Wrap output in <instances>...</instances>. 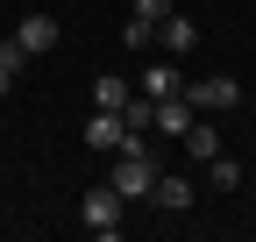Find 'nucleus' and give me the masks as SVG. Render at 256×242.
Wrapping results in <instances>:
<instances>
[{"label": "nucleus", "instance_id": "nucleus-1", "mask_svg": "<svg viewBox=\"0 0 256 242\" xmlns=\"http://www.w3.org/2000/svg\"><path fill=\"white\" fill-rule=\"evenodd\" d=\"M107 186L121 192V200H150V186H156V157H150V142L128 128L121 136V150H114V171H107Z\"/></svg>", "mask_w": 256, "mask_h": 242}, {"label": "nucleus", "instance_id": "nucleus-2", "mask_svg": "<svg viewBox=\"0 0 256 242\" xmlns=\"http://www.w3.org/2000/svg\"><path fill=\"white\" fill-rule=\"evenodd\" d=\"M121 206H128V200H121L114 186H92V192L78 200V221H86L92 235H114V228H121Z\"/></svg>", "mask_w": 256, "mask_h": 242}, {"label": "nucleus", "instance_id": "nucleus-3", "mask_svg": "<svg viewBox=\"0 0 256 242\" xmlns=\"http://www.w3.org/2000/svg\"><path fill=\"white\" fill-rule=\"evenodd\" d=\"M121 136H128V121H121L114 107H100V114L86 121V150H100V157H114V150H121Z\"/></svg>", "mask_w": 256, "mask_h": 242}, {"label": "nucleus", "instance_id": "nucleus-4", "mask_svg": "<svg viewBox=\"0 0 256 242\" xmlns=\"http://www.w3.org/2000/svg\"><path fill=\"white\" fill-rule=\"evenodd\" d=\"M185 100H192V107H206V114H220V107H235V100H242V86H235V78H200V86H185Z\"/></svg>", "mask_w": 256, "mask_h": 242}, {"label": "nucleus", "instance_id": "nucleus-5", "mask_svg": "<svg viewBox=\"0 0 256 242\" xmlns=\"http://www.w3.org/2000/svg\"><path fill=\"white\" fill-rule=\"evenodd\" d=\"M14 50H22V57H36V50H57V22H50V14H28V22L14 28Z\"/></svg>", "mask_w": 256, "mask_h": 242}, {"label": "nucleus", "instance_id": "nucleus-6", "mask_svg": "<svg viewBox=\"0 0 256 242\" xmlns=\"http://www.w3.org/2000/svg\"><path fill=\"white\" fill-rule=\"evenodd\" d=\"M192 121H200V107H192L185 93H171V100H156V136H185Z\"/></svg>", "mask_w": 256, "mask_h": 242}, {"label": "nucleus", "instance_id": "nucleus-7", "mask_svg": "<svg viewBox=\"0 0 256 242\" xmlns=\"http://www.w3.org/2000/svg\"><path fill=\"white\" fill-rule=\"evenodd\" d=\"M142 93H150V100H171V93H185V78H178V64H171V57H156V64L142 72Z\"/></svg>", "mask_w": 256, "mask_h": 242}, {"label": "nucleus", "instance_id": "nucleus-8", "mask_svg": "<svg viewBox=\"0 0 256 242\" xmlns=\"http://www.w3.org/2000/svg\"><path fill=\"white\" fill-rule=\"evenodd\" d=\"M178 142H185V157H192V164H206V157H220V136H214V121H192V128H185Z\"/></svg>", "mask_w": 256, "mask_h": 242}, {"label": "nucleus", "instance_id": "nucleus-9", "mask_svg": "<svg viewBox=\"0 0 256 242\" xmlns=\"http://www.w3.org/2000/svg\"><path fill=\"white\" fill-rule=\"evenodd\" d=\"M156 43H164V50H192V43H200V28H192V22H185V14L171 8L164 22H156Z\"/></svg>", "mask_w": 256, "mask_h": 242}, {"label": "nucleus", "instance_id": "nucleus-10", "mask_svg": "<svg viewBox=\"0 0 256 242\" xmlns=\"http://www.w3.org/2000/svg\"><path fill=\"white\" fill-rule=\"evenodd\" d=\"M150 200H156V206H171V214H185V206H192V186H185V178H171V171H156Z\"/></svg>", "mask_w": 256, "mask_h": 242}, {"label": "nucleus", "instance_id": "nucleus-11", "mask_svg": "<svg viewBox=\"0 0 256 242\" xmlns=\"http://www.w3.org/2000/svg\"><path fill=\"white\" fill-rule=\"evenodd\" d=\"M92 107H114V114H121V107H128V78H121V72H100V78H92Z\"/></svg>", "mask_w": 256, "mask_h": 242}, {"label": "nucleus", "instance_id": "nucleus-12", "mask_svg": "<svg viewBox=\"0 0 256 242\" xmlns=\"http://www.w3.org/2000/svg\"><path fill=\"white\" fill-rule=\"evenodd\" d=\"M121 121H128V128H136V136H150V128H156V100H150V93H128Z\"/></svg>", "mask_w": 256, "mask_h": 242}, {"label": "nucleus", "instance_id": "nucleus-13", "mask_svg": "<svg viewBox=\"0 0 256 242\" xmlns=\"http://www.w3.org/2000/svg\"><path fill=\"white\" fill-rule=\"evenodd\" d=\"M206 178H214L220 192H235V186H242V157H228V150H220V157H206Z\"/></svg>", "mask_w": 256, "mask_h": 242}, {"label": "nucleus", "instance_id": "nucleus-14", "mask_svg": "<svg viewBox=\"0 0 256 242\" xmlns=\"http://www.w3.org/2000/svg\"><path fill=\"white\" fill-rule=\"evenodd\" d=\"M121 36H128V50H150V43H156V22H142V14H128V28H121Z\"/></svg>", "mask_w": 256, "mask_h": 242}, {"label": "nucleus", "instance_id": "nucleus-15", "mask_svg": "<svg viewBox=\"0 0 256 242\" xmlns=\"http://www.w3.org/2000/svg\"><path fill=\"white\" fill-rule=\"evenodd\" d=\"M14 72H22V50H14V36H8V43H0V93L14 86Z\"/></svg>", "mask_w": 256, "mask_h": 242}, {"label": "nucleus", "instance_id": "nucleus-16", "mask_svg": "<svg viewBox=\"0 0 256 242\" xmlns=\"http://www.w3.org/2000/svg\"><path fill=\"white\" fill-rule=\"evenodd\" d=\"M136 14H142V22H164V14H171V0H136Z\"/></svg>", "mask_w": 256, "mask_h": 242}, {"label": "nucleus", "instance_id": "nucleus-17", "mask_svg": "<svg viewBox=\"0 0 256 242\" xmlns=\"http://www.w3.org/2000/svg\"><path fill=\"white\" fill-rule=\"evenodd\" d=\"M0 43H8V36H0Z\"/></svg>", "mask_w": 256, "mask_h": 242}]
</instances>
